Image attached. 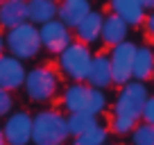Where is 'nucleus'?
Masks as SVG:
<instances>
[{
  "label": "nucleus",
  "mask_w": 154,
  "mask_h": 145,
  "mask_svg": "<svg viewBox=\"0 0 154 145\" xmlns=\"http://www.w3.org/2000/svg\"><path fill=\"white\" fill-rule=\"evenodd\" d=\"M106 138H109V129L102 122H97L91 129L72 136V145H106Z\"/></svg>",
  "instance_id": "nucleus-19"
},
{
  "label": "nucleus",
  "mask_w": 154,
  "mask_h": 145,
  "mask_svg": "<svg viewBox=\"0 0 154 145\" xmlns=\"http://www.w3.org/2000/svg\"><path fill=\"white\" fill-rule=\"evenodd\" d=\"M25 93H27L29 100L34 102H48L57 95L59 91V77L57 72L48 66H36L32 70H27L25 75Z\"/></svg>",
  "instance_id": "nucleus-5"
},
{
  "label": "nucleus",
  "mask_w": 154,
  "mask_h": 145,
  "mask_svg": "<svg viewBox=\"0 0 154 145\" xmlns=\"http://www.w3.org/2000/svg\"><path fill=\"white\" fill-rule=\"evenodd\" d=\"M25 75H27V70H25L20 59L11 57V54H2L0 57V88L2 91L9 93V91L20 88L25 82Z\"/></svg>",
  "instance_id": "nucleus-10"
},
{
  "label": "nucleus",
  "mask_w": 154,
  "mask_h": 145,
  "mask_svg": "<svg viewBox=\"0 0 154 145\" xmlns=\"http://www.w3.org/2000/svg\"><path fill=\"white\" fill-rule=\"evenodd\" d=\"M2 136L7 145H29L32 143V116L27 111H14L2 125Z\"/></svg>",
  "instance_id": "nucleus-9"
},
{
  "label": "nucleus",
  "mask_w": 154,
  "mask_h": 145,
  "mask_svg": "<svg viewBox=\"0 0 154 145\" xmlns=\"http://www.w3.org/2000/svg\"><path fill=\"white\" fill-rule=\"evenodd\" d=\"M84 82L88 84L91 88H109L111 84V66H109V57L106 54H95L91 59V66H88V72H86V79Z\"/></svg>",
  "instance_id": "nucleus-14"
},
{
  "label": "nucleus",
  "mask_w": 154,
  "mask_h": 145,
  "mask_svg": "<svg viewBox=\"0 0 154 145\" xmlns=\"http://www.w3.org/2000/svg\"><path fill=\"white\" fill-rule=\"evenodd\" d=\"M45 2H57V0H45Z\"/></svg>",
  "instance_id": "nucleus-29"
},
{
  "label": "nucleus",
  "mask_w": 154,
  "mask_h": 145,
  "mask_svg": "<svg viewBox=\"0 0 154 145\" xmlns=\"http://www.w3.org/2000/svg\"><path fill=\"white\" fill-rule=\"evenodd\" d=\"M127 36H129V25H127L125 20H120L118 16L106 14L104 20H102V32H100L102 43L109 45V48H113V45L127 41Z\"/></svg>",
  "instance_id": "nucleus-16"
},
{
  "label": "nucleus",
  "mask_w": 154,
  "mask_h": 145,
  "mask_svg": "<svg viewBox=\"0 0 154 145\" xmlns=\"http://www.w3.org/2000/svg\"><path fill=\"white\" fill-rule=\"evenodd\" d=\"M152 79H154V75H152Z\"/></svg>",
  "instance_id": "nucleus-30"
},
{
  "label": "nucleus",
  "mask_w": 154,
  "mask_h": 145,
  "mask_svg": "<svg viewBox=\"0 0 154 145\" xmlns=\"http://www.w3.org/2000/svg\"><path fill=\"white\" fill-rule=\"evenodd\" d=\"M91 9H93L91 0H61L57 5V18L70 29V27H77L79 20H82Z\"/></svg>",
  "instance_id": "nucleus-12"
},
{
  "label": "nucleus",
  "mask_w": 154,
  "mask_h": 145,
  "mask_svg": "<svg viewBox=\"0 0 154 145\" xmlns=\"http://www.w3.org/2000/svg\"><path fill=\"white\" fill-rule=\"evenodd\" d=\"M140 120L154 127V95H149L147 100H145V104H143V113H140Z\"/></svg>",
  "instance_id": "nucleus-22"
},
{
  "label": "nucleus",
  "mask_w": 154,
  "mask_h": 145,
  "mask_svg": "<svg viewBox=\"0 0 154 145\" xmlns=\"http://www.w3.org/2000/svg\"><path fill=\"white\" fill-rule=\"evenodd\" d=\"M5 54V34H0V57Z\"/></svg>",
  "instance_id": "nucleus-26"
},
{
  "label": "nucleus",
  "mask_w": 154,
  "mask_h": 145,
  "mask_svg": "<svg viewBox=\"0 0 154 145\" xmlns=\"http://www.w3.org/2000/svg\"><path fill=\"white\" fill-rule=\"evenodd\" d=\"M23 23H27V7H25V2L2 0L0 2V27L14 29Z\"/></svg>",
  "instance_id": "nucleus-17"
},
{
  "label": "nucleus",
  "mask_w": 154,
  "mask_h": 145,
  "mask_svg": "<svg viewBox=\"0 0 154 145\" xmlns=\"http://www.w3.org/2000/svg\"><path fill=\"white\" fill-rule=\"evenodd\" d=\"M27 23L43 25L48 20H54L57 16V2H45V0H27Z\"/></svg>",
  "instance_id": "nucleus-18"
},
{
  "label": "nucleus",
  "mask_w": 154,
  "mask_h": 145,
  "mask_svg": "<svg viewBox=\"0 0 154 145\" xmlns=\"http://www.w3.org/2000/svg\"><path fill=\"white\" fill-rule=\"evenodd\" d=\"M154 75V48L152 45H136L134 66H131V79L147 84Z\"/></svg>",
  "instance_id": "nucleus-13"
},
{
  "label": "nucleus",
  "mask_w": 154,
  "mask_h": 145,
  "mask_svg": "<svg viewBox=\"0 0 154 145\" xmlns=\"http://www.w3.org/2000/svg\"><path fill=\"white\" fill-rule=\"evenodd\" d=\"M149 97V88L143 82H127L120 86V93L113 102V116H111V129L118 136H129V131L140 122L143 104Z\"/></svg>",
  "instance_id": "nucleus-1"
},
{
  "label": "nucleus",
  "mask_w": 154,
  "mask_h": 145,
  "mask_svg": "<svg viewBox=\"0 0 154 145\" xmlns=\"http://www.w3.org/2000/svg\"><path fill=\"white\" fill-rule=\"evenodd\" d=\"M9 2H27V0H9Z\"/></svg>",
  "instance_id": "nucleus-28"
},
{
  "label": "nucleus",
  "mask_w": 154,
  "mask_h": 145,
  "mask_svg": "<svg viewBox=\"0 0 154 145\" xmlns=\"http://www.w3.org/2000/svg\"><path fill=\"white\" fill-rule=\"evenodd\" d=\"M11 106H14V102H11V93H7V91L0 88V118H5L7 113L11 111Z\"/></svg>",
  "instance_id": "nucleus-23"
},
{
  "label": "nucleus",
  "mask_w": 154,
  "mask_h": 145,
  "mask_svg": "<svg viewBox=\"0 0 154 145\" xmlns=\"http://www.w3.org/2000/svg\"><path fill=\"white\" fill-rule=\"evenodd\" d=\"M140 2H143V7H145V9H149V11L154 9V0H140Z\"/></svg>",
  "instance_id": "nucleus-25"
},
{
  "label": "nucleus",
  "mask_w": 154,
  "mask_h": 145,
  "mask_svg": "<svg viewBox=\"0 0 154 145\" xmlns=\"http://www.w3.org/2000/svg\"><path fill=\"white\" fill-rule=\"evenodd\" d=\"M109 100H106L104 91L100 88H91L86 82H72L63 93V106L68 113H91V116H100L106 109Z\"/></svg>",
  "instance_id": "nucleus-2"
},
{
  "label": "nucleus",
  "mask_w": 154,
  "mask_h": 145,
  "mask_svg": "<svg viewBox=\"0 0 154 145\" xmlns=\"http://www.w3.org/2000/svg\"><path fill=\"white\" fill-rule=\"evenodd\" d=\"M38 39H41V48L52 54H61L72 43V34L61 20H48L38 25Z\"/></svg>",
  "instance_id": "nucleus-8"
},
{
  "label": "nucleus",
  "mask_w": 154,
  "mask_h": 145,
  "mask_svg": "<svg viewBox=\"0 0 154 145\" xmlns=\"http://www.w3.org/2000/svg\"><path fill=\"white\" fill-rule=\"evenodd\" d=\"M0 145H7L5 143V136H2V127H0Z\"/></svg>",
  "instance_id": "nucleus-27"
},
{
  "label": "nucleus",
  "mask_w": 154,
  "mask_h": 145,
  "mask_svg": "<svg viewBox=\"0 0 154 145\" xmlns=\"http://www.w3.org/2000/svg\"><path fill=\"white\" fill-rule=\"evenodd\" d=\"M143 25H145V32H147L149 36L154 39V9L145 14V20H143Z\"/></svg>",
  "instance_id": "nucleus-24"
},
{
  "label": "nucleus",
  "mask_w": 154,
  "mask_h": 145,
  "mask_svg": "<svg viewBox=\"0 0 154 145\" xmlns=\"http://www.w3.org/2000/svg\"><path fill=\"white\" fill-rule=\"evenodd\" d=\"M66 116L59 111H38L32 116V143L34 145H63L68 138Z\"/></svg>",
  "instance_id": "nucleus-3"
},
{
  "label": "nucleus",
  "mask_w": 154,
  "mask_h": 145,
  "mask_svg": "<svg viewBox=\"0 0 154 145\" xmlns=\"http://www.w3.org/2000/svg\"><path fill=\"white\" fill-rule=\"evenodd\" d=\"M93 52L88 45L72 41L61 54H59V68L66 72V77H70L72 82H84L86 79L88 66H91Z\"/></svg>",
  "instance_id": "nucleus-6"
},
{
  "label": "nucleus",
  "mask_w": 154,
  "mask_h": 145,
  "mask_svg": "<svg viewBox=\"0 0 154 145\" xmlns=\"http://www.w3.org/2000/svg\"><path fill=\"white\" fill-rule=\"evenodd\" d=\"M102 20H104V14L97 11V9H91L79 20V25L75 27V34H77V39H79V43L91 45V43H95V41H100Z\"/></svg>",
  "instance_id": "nucleus-15"
},
{
  "label": "nucleus",
  "mask_w": 154,
  "mask_h": 145,
  "mask_svg": "<svg viewBox=\"0 0 154 145\" xmlns=\"http://www.w3.org/2000/svg\"><path fill=\"white\" fill-rule=\"evenodd\" d=\"M109 14L118 16L120 20H125L129 27H138L145 20L147 9L143 7L140 0H109Z\"/></svg>",
  "instance_id": "nucleus-11"
},
{
  "label": "nucleus",
  "mask_w": 154,
  "mask_h": 145,
  "mask_svg": "<svg viewBox=\"0 0 154 145\" xmlns=\"http://www.w3.org/2000/svg\"><path fill=\"white\" fill-rule=\"evenodd\" d=\"M134 54H136V43L134 41H122V43L113 45L109 57L111 66V82L116 86H125L127 82H131V66H134Z\"/></svg>",
  "instance_id": "nucleus-7"
},
{
  "label": "nucleus",
  "mask_w": 154,
  "mask_h": 145,
  "mask_svg": "<svg viewBox=\"0 0 154 145\" xmlns=\"http://www.w3.org/2000/svg\"><path fill=\"white\" fill-rule=\"evenodd\" d=\"M5 50H9L11 57L27 61L41 52V39H38V27L32 23H23L14 29H7L5 34Z\"/></svg>",
  "instance_id": "nucleus-4"
},
{
  "label": "nucleus",
  "mask_w": 154,
  "mask_h": 145,
  "mask_svg": "<svg viewBox=\"0 0 154 145\" xmlns=\"http://www.w3.org/2000/svg\"><path fill=\"white\" fill-rule=\"evenodd\" d=\"M129 143L131 145H154V127L140 120L129 131Z\"/></svg>",
  "instance_id": "nucleus-21"
},
{
  "label": "nucleus",
  "mask_w": 154,
  "mask_h": 145,
  "mask_svg": "<svg viewBox=\"0 0 154 145\" xmlns=\"http://www.w3.org/2000/svg\"><path fill=\"white\" fill-rule=\"evenodd\" d=\"M97 116H91V113H68L66 118V125H68V134L70 136H77L82 131L91 129L93 125H97Z\"/></svg>",
  "instance_id": "nucleus-20"
}]
</instances>
